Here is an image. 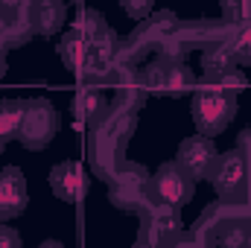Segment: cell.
I'll list each match as a JSON object with an SVG mask.
<instances>
[{
  "label": "cell",
  "mask_w": 251,
  "mask_h": 248,
  "mask_svg": "<svg viewBox=\"0 0 251 248\" xmlns=\"http://www.w3.org/2000/svg\"><path fill=\"white\" fill-rule=\"evenodd\" d=\"M0 225H3V222H0Z\"/></svg>",
  "instance_id": "83f0119b"
},
{
  "label": "cell",
  "mask_w": 251,
  "mask_h": 248,
  "mask_svg": "<svg viewBox=\"0 0 251 248\" xmlns=\"http://www.w3.org/2000/svg\"><path fill=\"white\" fill-rule=\"evenodd\" d=\"M9 21H12V15L0 9V44H3V47H6V32H9Z\"/></svg>",
  "instance_id": "d4e9b609"
},
{
  "label": "cell",
  "mask_w": 251,
  "mask_h": 248,
  "mask_svg": "<svg viewBox=\"0 0 251 248\" xmlns=\"http://www.w3.org/2000/svg\"><path fill=\"white\" fill-rule=\"evenodd\" d=\"M59 128H62V117L50 99H44V97L26 99V111H24V120L18 128V140L26 149H32V152L47 149L50 140L59 134Z\"/></svg>",
  "instance_id": "8992f818"
},
{
  "label": "cell",
  "mask_w": 251,
  "mask_h": 248,
  "mask_svg": "<svg viewBox=\"0 0 251 248\" xmlns=\"http://www.w3.org/2000/svg\"><path fill=\"white\" fill-rule=\"evenodd\" d=\"M59 56H62L64 67L70 73H79L85 56H88V38L79 29H67L62 38H59Z\"/></svg>",
  "instance_id": "9a60e30c"
},
{
  "label": "cell",
  "mask_w": 251,
  "mask_h": 248,
  "mask_svg": "<svg viewBox=\"0 0 251 248\" xmlns=\"http://www.w3.org/2000/svg\"><path fill=\"white\" fill-rule=\"evenodd\" d=\"M26 210V181L18 167L0 170V222L15 219Z\"/></svg>",
  "instance_id": "8fae6325"
},
{
  "label": "cell",
  "mask_w": 251,
  "mask_h": 248,
  "mask_svg": "<svg viewBox=\"0 0 251 248\" xmlns=\"http://www.w3.org/2000/svg\"><path fill=\"white\" fill-rule=\"evenodd\" d=\"M210 181L222 201H249L251 204V164L240 149H231L216 158Z\"/></svg>",
  "instance_id": "277c9868"
},
{
  "label": "cell",
  "mask_w": 251,
  "mask_h": 248,
  "mask_svg": "<svg viewBox=\"0 0 251 248\" xmlns=\"http://www.w3.org/2000/svg\"><path fill=\"white\" fill-rule=\"evenodd\" d=\"M231 67H237V62H234V53H231L228 41H213V44H207L201 50V73H204L207 82L219 79Z\"/></svg>",
  "instance_id": "5bb4252c"
},
{
  "label": "cell",
  "mask_w": 251,
  "mask_h": 248,
  "mask_svg": "<svg viewBox=\"0 0 251 248\" xmlns=\"http://www.w3.org/2000/svg\"><path fill=\"white\" fill-rule=\"evenodd\" d=\"M70 108H73V117H76V120H82V123L91 125L102 117V111L108 108V99H105V94H102L100 85H91V82H88V85H82V88L76 91Z\"/></svg>",
  "instance_id": "4fadbf2b"
},
{
  "label": "cell",
  "mask_w": 251,
  "mask_h": 248,
  "mask_svg": "<svg viewBox=\"0 0 251 248\" xmlns=\"http://www.w3.org/2000/svg\"><path fill=\"white\" fill-rule=\"evenodd\" d=\"M149 173L140 164H128L123 161L120 170L108 178V201L126 210V213H140L152 198H149Z\"/></svg>",
  "instance_id": "5b68a950"
},
{
  "label": "cell",
  "mask_w": 251,
  "mask_h": 248,
  "mask_svg": "<svg viewBox=\"0 0 251 248\" xmlns=\"http://www.w3.org/2000/svg\"><path fill=\"white\" fill-rule=\"evenodd\" d=\"M190 114H193V123L201 134L216 137L231 125L234 114H237V94L210 82V85H204L193 94Z\"/></svg>",
  "instance_id": "7a4b0ae2"
},
{
  "label": "cell",
  "mask_w": 251,
  "mask_h": 248,
  "mask_svg": "<svg viewBox=\"0 0 251 248\" xmlns=\"http://www.w3.org/2000/svg\"><path fill=\"white\" fill-rule=\"evenodd\" d=\"M24 111H26V99H0V131L6 137H18Z\"/></svg>",
  "instance_id": "e0dca14e"
},
{
  "label": "cell",
  "mask_w": 251,
  "mask_h": 248,
  "mask_svg": "<svg viewBox=\"0 0 251 248\" xmlns=\"http://www.w3.org/2000/svg\"><path fill=\"white\" fill-rule=\"evenodd\" d=\"M193 190H196V181L176 161L161 164L149 178V198L155 204H164V207H176V210L184 207L193 198Z\"/></svg>",
  "instance_id": "52a82bcc"
},
{
  "label": "cell",
  "mask_w": 251,
  "mask_h": 248,
  "mask_svg": "<svg viewBox=\"0 0 251 248\" xmlns=\"http://www.w3.org/2000/svg\"><path fill=\"white\" fill-rule=\"evenodd\" d=\"M73 29H79V32L91 41V38H97L102 29H108V24H105L102 12H97V9H82V12H79V21H76Z\"/></svg>",
  "instance_id": "ac0fdd59"
},
{
  "label": "cell",
  "mask_w": 251,
  "mask_h": 248,
  "mask_svg": "<svg viewBox=\"0 0 251 248\" xmlns=\"http://www.w3.org/2000/svg\"><path fill=\"white\" fill-rule=\"evenodd\" d=\"M3 73H6V47L0 44V79H3Z\"/></svg>",
  "instance_id": "484cf974"
},
{
  "label": "cell",
  "mask_w": 251,
  "mask_h": 248,
  "mask_svg": "<svg viewBox=\"0 0 251 248\" xmlns=\"http://www.w3.org/2000/svg\"><path fill=\"white\" fill-rule=\"evenodd\" d=\"M140 82L146 88V94L152 97H187L190 91H196V76L181 59H170L155 53V59L140 67Z\"/></svg>",
  "instance_id": "3957f363"
},
{
  "label": "cell",
  "mask_w": 251,
  "mask_h": 248,
  "mask_svg": "<svg viewBox=\"0 0 251 248\" xmlns=\"http://www.w3.org/2000/svg\"><path fill=\"white\" fill-rule=\"evenodd\" d=\"M216 158H219V152H216L213 140L207 134H193L187 140H181L176 164L187 173L193 181H201V178H210Z\"/></svg>",
  "instance_id": "9c48e42d"
},
{
  "label": "cell",
  "mask_w": 251,
  "mask_h": 248,
  "mask_svg": "<svg viewBox=\"0 0 251 248\" xmlns=\"http://www.w3.org/2000/svg\"><path fill=\"white\" fill-rule=\"evenodd\" d=\"M88 184L91 178L79 161H62L50 170V190L59 201H79L88 193Z\"/></svg>",
  "instance_id": "30bf717a"
},
{
  "label": "cell",
  "mask_w": 251,
  "mask_h": 248,
  "mask_svg": "<svg viewBox=\"0 0 251 248\" xmlns=\"http://www.w3.org/2000/svg\"><path fill=\"white\" fill-rule=\"evenodd\" d=\"M29 0H0V9L9 12V15H18V12H26Z\"/></svg>",
  "instance_id": "603a6c76"
},
{
  "label": "cell",
  "mask_w": 251,
  "mask_h": 248,
  "mask_svg": "<svg viewBox=\"0 0 251 248\" xmlns=\"http://www.w3.org/2000/svg\"><path fill=\"white\" fill-rule=\"evenodd\" d=\"M0 246L6 248H18L21 246V237L12 231V228H6V225H0Z\"/></svg>",
  "instance_id": "7402d4cb"
},
{
  "label": "cell",
  "mask_w": 251,
  "mask_h": 248,
  "mask_svg": "<svg viewBox=\"0 0 251 248\" xmlns=\"http://www.w3.org/2000/svg\"><path fill=\"white\" fill-rule=\"evenodd\" d=\"M120 6H123V12L128 18L146 21V18L152 15V9H155V0H120Z\"/></svg>",
  "instance_id": "ffe728a7"
},
{
  "label": "cell",
  "mask_w": 251,
  "mask_h": 248,
  "mask_svg": "<svg viewBox=\"0 0 251 248\" xmlns=\"http://www.w3.org/2000/svg\"><path fill=\"white\" fill-rule=\"evenodd\" d=\"M228 47H231V53H234L237 67H240V64H251V21H243V24H234V26H231Z\"/></svg>",
  "instance_id": "2e32d148"
},
{
  "label": "cell",
  "mask_w": 251,
  "mask_h": 248,
  "mask_svg": "<svg viewBox=\"0 0 251 248\" xmlns=\"http://www.w3.org/2000/svg\"><path fill=\"white\" fill-rule=\"evenodd\" d=\"M237 149L249 158V164H251V128H246L243 134H240V140H237Z\"/></svg>",
  "instance_id": "cb8c5ba5"
},
{
  "label": "cell",
  "mask_w": 251,
  "mask_h": 248,
  "mask_svg": "<svg viewBox=\"0 0 251 248\" xmlns=\"http://www.w3.org/2000/svg\"><path fill=\"white\" fill-rule=\"evenodd\" d=\"M222 21L231 26L251 21V0H222Z\"/></svg>",
  "instance_id": "d6986e66"
},
{
  "label": "cell",
  "mask_w": 251,
  "mask_h": 248,
  "mask_svg": "<svg viewBox=\"0 0 251 248\" xmlns=\"http://www.w3.org/2000/svg\"><path fill=\"white\" fill-rule=\"evenodd\" d=\"M26 15L38 38H53L67 21V3L64 0H29Z\"/></svg>",
  "instance_id": "7c38bea8"
},
{
  "label": "cell",
  "mask_w": 251,
  "mask_h": 248,
  "mask_svg": "<svg viewBox=\"0 0 251 248\" xmlns=\"http://www.w3.org/2000/svg\"><path fill=\"white\" fill-rule=\"evenodd\" d=\"M137 128V114L117 108L114 102L102 111V117L97 123H91V143H88V155L94 170L102 178H111L120 164H123V149L128 146L131 134Z\"/></svg>",
  "instance_id": "6da1fadb"
},
{
  "label": "cell",
  "mask_w": 251,
  "mask_h": 248,
  "mask_svg": "<svg viewBox=\"0 0 251 248\" xmlns=\"http://www.w3.org/2000/svg\"><path fill=\"white\" fill-rule=\"evenodd\" d=\"M213 85H219V88H225V91H234V94H237V91H246V88H249V79H246L237 67H231L228 73H222L219 79H213Z\"/></svg>",
  "instance_id": "44dd1931"
},
{
  "label": "cell",
  "mask_w": 251,
  "mask_h": 248,
  "mask_svg": "<svg viewBox=\"0 0 251 248\" xmlns=\"http://www.w3.org/2000/svg\"><path fill=\"white\" fill-rule=\"evenodd\" d=\"M9 140H12V137H6V134H3V131H0V155H3V149H6V146H9Z\"/></svg>",
  "instance_id": "4316f807"
},
{
  "label": "cell",
  "mask_w": 251,
  "mask_h": 248,
  "mask_svg": "<svg viewBox=\"0 0 251 248\" xmlns=\"http://www.w3.org/2000/svg\"><path fill=\"white\" fill-rule=\"evenodd\" d=\"M140 216H143V228H140L137 243H149V246H176V243H181L184 225H181L176 207H164V204L149 201L140 210Z\"/></svg>",
  "instance_id": "ba28073f"
}]
</instances>
